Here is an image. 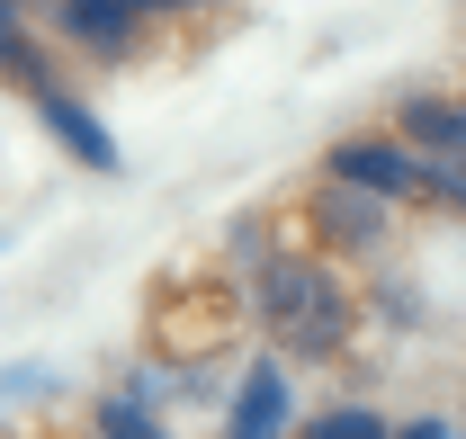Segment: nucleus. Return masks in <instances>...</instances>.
<instances>
[{"mask_svg": "<svg viewBox=\"0 0 466 439\" xmlns=\"http://www.w3.org/2000/svg\"><path fill=\"white\" fill-rule=\"evenodd\" d=\"M251 305H260L269 341L296 359H341L359 332V296H350L341 260H323V251H269L251 270Z\"/></svg>", "mask_w": 466, "mask_h": 439, "instance_id": "f257e3e1", "label": "nucleus"}, {"mask_svg": "<svg viewBox=\"0 0 466 439\" xmlns=\"http://www.w3.org/2000/svg\"><path fill=\"white\" fill-rule=\"evenodd\" d=\"M395 198H368V189H350V179H314L305 198H296V233H305V251H323V260H377L386 242H395Z\"/></svg>", "mask_w": 466, "mask_h": 439, "instance_id": "f03ea898", "label": "nucleus"}, {"mask_svg": "<svg viewBox=\"0 0 466 439\" xmlns=\"http://www.w3.org/2000/svg\"><path fill=\"white\" fill-rule=\"evenodd\" d=\"M323 179H350V189H368V198L412 207V198H421V153H412L404 135L368 126V135H341V144L323 153Z\"/></svg>", "mask_w": 466, "mask_h": 439, "instance_id": "7ed1b4c3", "label": "nucleus"}, {"mask_svg": "<svg viewBox=\"0 0 466 439\" xmlns=\"http://www.w3.org/2000/svg\"><path fill=\"white\" fill-rule=\"evenodd\" d=\"M46 18H55V36L81 63H135V55H144V36H153V18L126 9V0H55Z\"/></svg>", "mask_w": 466, "mask_h": 439, "instance_id": "20e7f679", "label": "nucleus"}, {"mask_svg": "<svg viewBox=\"0 0 466 439\" xmlns=\"http://www.w3.org/2000/svg\"><path fill=\"white\" fill-rule=\"evenodd\" d=\"M296 431V377L279 350H260L242 385H233V413H225V439H288Z\"/></svg>", "mask_w": 466, "mask_h": 439, "instance_id": "39448f33", "label": "nucleus"}, {"mask_svg": "<svg viewBox=\"0 0 466 439\" xmlns=\"http://www.w3.org/2000/svg\"><path fill=\"white\" fill-rule=\"evenodd\" d=\"M36 117L55 126V144H63V153H72L81 170H99V179H116V170H126V153L108 144V126H99V117L81 108V99H72L63 81H46V90H36Z\"/></svg>", "mask_w": 466, "mask_h": 439, "instance_id": "423d86ee", "label": "nucleus"}, {"mask_svg": "<svg viewBox=\"0 0 466 439\" xmlns=\"http://www.w3.org/2000/svg\"><path fill=\"white\" fill-rule=\"evenodd\" d=\"M386 135H404L412 153H466V99H431V90H412V99H395Z\"/></svg>", "mask_w": 466, "mask_h": 439, "instance_id": "0eeeda50", "label": "nucleus"}, {"mask_svg": "<svg viewBox=\"0 0 466 439\" xmlns=\"http://www.w3.org/2000/svg\"><path fill=\"white\" fill-rule=\"evenodd\" d=\"M46 81H63L55 55L27 36V9H18V0H0V90H27V99H36Z\"/></svg>", "mask_w": 466, "mask_h": 439, "instance_id": "6e6552de", "label": "nucleus"}, {"mask_svg": "<svg viewBox=\"0 0 466 439\" xmlns=\"http://www.w3.org/2000/svg\"><path fill=\"white\" fill-rule=\"evenodd\" d=\"M395 422L377 413V403H323V413H305L288 439H386Z\"/></svg>", "mask_w": 466, "mask_h": 439, "instance_id": "1a4fd4ad", "label": "nucleus"}, {"mask_svg": "<svg viewBox=\"0 0 466 439\" xmlns=\"http://www.w3.org/2000/svg\"><path fill=\"white\" fill-rule=\"evenodd\" d=\"M99 439H171V431H162V413L144 394H108L99 403Z\"/></svg>", "mask_w": 466, "mask_h": 439, "instance_id": "9d476101", "label": "nucleus"}, {"mask_svg": "<svg viewBox=\"0 0 466 439\" xmlns=\"http://www.w3.org/2000/svg\"><path fill=\"white\" fill-rule=\"evenodd\" d=\"M421 198L466 216V153H421Z\"/></svg>", "mask_w": 466, "mask_h": 439, "instance_id": "9b49d317", "label": "nucleus"}, {"mask_svg": "<svg viewBox=\"0 0 466 439\" xmlns=\"http://www.w3.org/2000/svg\"><path fill=\"white\" fill-rule=\"evenodd\" d=\"M386 439H458V431H449L440 413H412V422H395V431H386Z\"/></svg>", "mask_w": 466, "mask_h": 439, "instance_id": "f8f14e48", "label": "nucleus"}, {"mask_svg": "<svg viewBox=\"0 0 466 439\" xmlns=\"http://www.w3.org/2000/svg\"><path fill=\"white\" fill-rule=\"evenodd\" d=\"M126 9H144V18H179V9H207V0H126Z\"/></svg>", "mask_w": 466, "mask_h": 439, "instance_id": "ddd939ff", "label": "nucleus"}]
</instances>
